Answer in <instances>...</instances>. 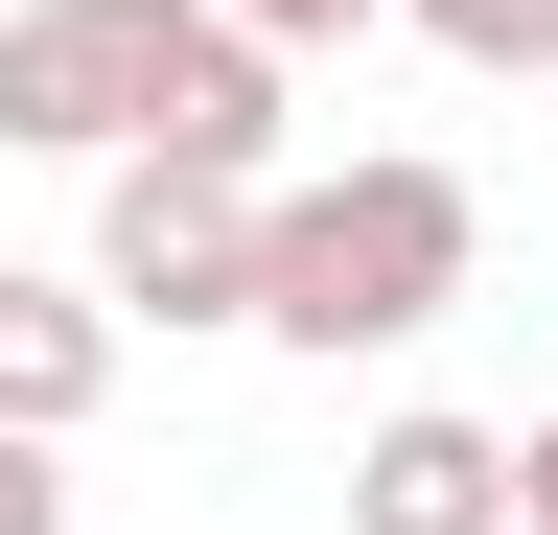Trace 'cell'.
Segmentation results:
<instances>
[{"label": "cell", "instance_id": "6da1fadb", "mask_svg": "<svg viewBox=\"0 0 558 535\" xmlns=\"http://www.w3.org/2000/svg\"><path fill=\"white\" fill-rule=\"evenodd\" d=\"M465 256H488L465 163H418V141H373V163H279V186H256V280H233V326L349 373V350H418V326L465 303Z\"/></svg>", "mask_w": 558, "mask_h": 535}, {"label": "cell", "instance_id": "7a4b0ae2", "mask_svg": "<svg viewBox=\"0 0 558 535\" xmlns=\"http://www.w3.org/2000/svg\"><path fill=\"white\" fill-rule=\"evenodd\" d=\"M163 47H186V0H0V141L24 163H117Z\"/></svg>", "mask_w": 558, "mask_h": 535}, {"label": "cell", "instance_id": "3957f363", "mask_svg": "<svg viewBox=\"0 0 558 535\" xmlns=\"http://www.w3.org/2000/svg\"><path fill=\"white\" fill-rule=\"evenodd\" d=\"M233 280H256V186L117 141V186H94V303L117 326H233Z\"/></svg>", "mask_w": 558, "mask_h": 535}, {"label": "cell", "instance_id": "277c9868", "mask_svg": "<svg viewBox=\"0 0 558 535\" xmlns=\"http://www.w3.org/2000/svg\"><path fill=\"white\" fill-rule=\"evenodd\" d=\"M349 535H512V420L396 396V420L349 442Z\"/></svg>", "mask_w": 558, "mask_h": 535}, {"label": "cell", "instance_id": "5b68a950", "mask_svg": "<svg viewBox=\"0 0 558 535\" xmlns=\"http://www.w3.org/2000/svg\"><path fill=\"white\" fill-rule=\"evenodd\" d=\"M140 163H209V186H279V47H256V24H209V0H186V47H163V94H140Z\"/></svg>", "mask_w": 558, "mask_h": 535}, {"label": "cell", "instance_id": "8992f818", "mask_svg": "<svg viewBox=\"0 0 558 535\" xmlns=\"http://www.w3.org/2000/svg\"><path fill=\"white\" fill-rule=\"evenodd\" d=\"M94 396H117V303H94V280H24V256H0V420H24V442H70Z\"/></svg>", "mask_w": 558, "mask_h": 535}, {"label": "cell", "instance_id": "52a82bcc", "mask_svg": "<svg viewBox=\"0 0 558 535\" xmlns=\"http://www.w3.org/2000/svg\"><path fill=\"white\" fill-rule=\"evenodd\" d=\"M373 24H418V47H442V71H558V0H373Z\"/></svg>", "mask_w": 558, "mask_h": 535}, {"label": "cell", "instance_id": "ba28073f", "mask_svg": "<svg viewBox=\"0 0 558 535\" xmlns=\"http://www.w3.org/2000/svg\"><path fill=\"white\" fill-rule=\"evenodd\" d=\"M0 535H70V442H24V420H0Z\"/></svg>", "mask_w": 558, "mask_h": 535}, {"label": "cell", "instance_id": "9c48e42d", "mask_svg": "<svg viewBox=\"0 0 558 535\" xmlns=\"http://www.w3.org/2000/svg\"><path fill=\"white\" fill-rule=\"evenodd\" d=\"M209 24H256L279 71H303V47H349V24H373V0H209Z\"/></svg>", "mask_w": 558, "mask_h": 535}, {"label": "cell", "instance_id": "30bf717a", "mask_svg": "<svg viewBox=\"0 0 558 535\" xmlns=\"http://www.w3.org/2000/svg\"><path fill=\"white\" fill-rule=\"evenodd\" d=\"M512 535H558V420H512Z\"/></svg>", "mask_w": 558, "mask_h": 535}, {"label": "cell", "instance_id": "8fae6325", "mask_svg": "<svg viewBox=\"0 0 558 535\" xmlns=\"http://www.w3.org/2000/svg\"><path fill=\"white\" fill-rule=\"evenodd\" d=\"M70 535H94V512H70Z\"/></svg>", "mask_w": 558, "mask_h": 535}]
</instances>
